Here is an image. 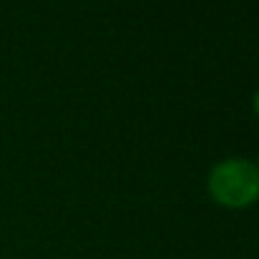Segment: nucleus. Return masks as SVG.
Masks as SVG:
<instances>
[{
	"label": "nucleus",
	"instance_id": "f257e3e1",
	"mask_svg": "<svg viewBox=\"0 0 259 259\" xmlns=\"http://www.w3.org/2000/svg\"><path fill=\"white\" fill-rule=\"evenodd\" d=\"M206 191L224 209H249L259 201V166L244 156L222 159L206 174Z\"/></svg>",
	"mask_w": 259,
	"mask_h": 259
},
{
	"label": "nucleus",
	"instance_id": "f03ea898",
	"mask_svg": "<svg viewBox=\"0 0 259 259\" xmlns=\"http://www.w3.org/2000/svg\"><path fill=\"white\" fill-rule=\"evenodd\" d=\"M252 111H254V116L259 118V86L254 91V96H252Z\"/></svg>",
	"mask_w": 259,
	"mask_h": 259
}]
</instances>
